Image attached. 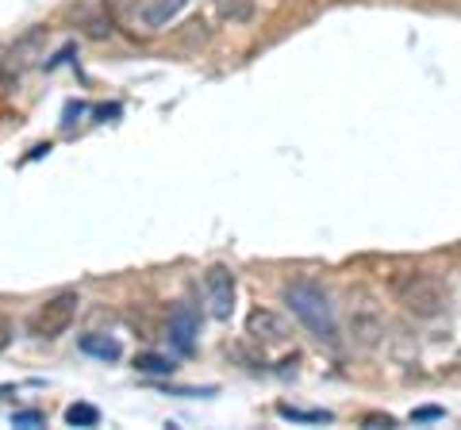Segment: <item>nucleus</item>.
I'll return each instance as SVG.
<instances>
[{"label":"nucleus","instance_id":"1","mask_svg":"<svg viewBox=\"0 0 461 430\" xmlns=\"http://www.w3.org/2000/svg\"><path fill=\"white\" fill-rule=\"evenodd\" d=\"M285 303L292 307L296 319L312 331V338H319V342H327V346L338 342L334 303H331V296H327L323 288H315V284H308V281H296V284L285 288Z\"/></svg>","mask_w":461,"mask_h":430},{"label":"nucleus","instance_id":"2","mask_svg":"<svg viewBox=\"0 0 461 430\" xmlns=\"http://www.w3.org/2000/svg\"><path fill=\"white\" fill-rule=\"evenodd\" d=\"M393 292H396V300L415 315V319H434V315H442V312H446V300H450L446 284H442L438 277L423 273V269L396 273L393 277Z\"/></svg>","mask_w":461,"mask_h":430},{"label":"nucleus","instance_id":"3","mask_svg":"<svg viewBox=\"0 0 461 430\" xmlns=\"http://www.w3.org/2000/svg\"><path fill=\"white\" fill-rule=\"evenodd\" d=\"M77 292H58L50 296L47 303H39V312L31 315V334L35 338H58V334L69 331V322L77 319Z\"/></svg>","mask_w":461,"mask_h":430},{"label":"nucleus","instance_id":"4","mask_svg":"<svg viewBox=\"0 0 461 430\" xmlns=\"http://www.w3.org/2000/svg\"><path fill=\"white\" fill-rule=\"evenodd\" d=\"M204 296L212 319H231V312H235V273L227 265H212L204 273Z\"/></svg>","mask_w":461,"mask_h":430},{"label":"nucleus","instance_id":"5","mask_svg":"<svg viewBox=\"0 0 461 430\" xmlns=\"http://www.w3.org/2000/svg\"><path fill=\"white\" fill-rule=\"evenodd\" d=\"M246 334L262 346H281V342H288V322L277 312H269V307H254L246 315Z\"/></svg>","mask_w":461,"mask_h":430},{"label":"nucleus","instance_id":"6","mask_svg":"<svg viewBox=\"0 0 461 430\" xmlns=\"http://www.w3.org/2000/svg\"><path fill=\"white\" fill-rule=\"evenodd\" d=\"M197 331H200L197 307L192 303H177L173 312H169V342H173V350L192 353L197 350Z\"/></svg>","mask_w":461,"mask_h":430},{"label":"nucleus","instance_id":"7","mask_svg":"<svg viewBox=\"0 0 461 430\" xmlns=\"http://www.w3.org/2000/svg\"><path fill=\"white\" fill-rule=\"evenodd\" d=\"M77 346L88 353V357H100V362H119V353H123V346H119L112 334H85Z\"/></svg>","mask_w":461,"mask_h":430},{"label":"nucleus","instance_id":"8","mask_svg":"<svg viewBox=\"0 0 461 430\" xmlns=\"http://www.w3.org/2000/svg\"><path fill=\"white\" fill-rule=\"evenodd\" d=\"M181 8H185V0H154L142 8V23H147V31H162Z\"/></svg>","mask_w":461,"mask_h":430},{"label":"nucleus","instance_id":"9","mask_svg":"<svg viewBox=\"0 0 461 430\" xmlns=\"http://www.w3.org/2000/svg\"><path fill=\"white\" fill-rule=\"evenodd\" d=\"M216 12L227 23H246L254 16V0H216Z\"/></svg>","mask_w":461,"mask_h":430},{"label":"nucleus","instance_id":"10","mask_svg":"<svg viewBox=\"0 0 461 430\" xmlns=\"http://www.w3.org/2000/svg\"><path fill=\"white\" fill-rule=\"evenodd\" d=\"M66 422H69V427H97V422H100V411L97 407H92V403H69V407H66Z\"/></svg>","mask_w":461,"mask_h":430},{"label":"nucleus","instance_id":"11","mask_svg":"<svg viewBox=\"0 0 461 430\" xmlns=\"http://www.w3.org/2000/svg\"><path fill=\"white\" fill-rule=\"evenodd\" d=\"M135 369L138 372H150V377H169V372H173V362H169V357H162V353H138Z\"/></svg>","mask_w":461,"mask_h":430},{"label":"nucleus","instance_id":"12","mask_svg":"<svg viewBox=\"0 0 461 430\" xmlns=\"http://www.w3.org/2000/svg\"><path fill=\"white\" fill-rule=\"evenodd\" d=\"M281 419H292V422H331V411H304V407H292V403H281Z\"/></svg>","mask_w":461,"mask_h":430},{"label":"nucleus","instance_id":"13","mask_svg":"<svg viewBox=\"0 0 461 430\" xmlns=\"http://www.w3.org/2000/svg\"><path fill=\"white\" fill-rule=\"evenodd\" d=\"M12 427L35 430V427H42V415H39V411H16V415H12Z\"/></svg>","mask_w":461,"mask_h":430},{"label":"nucleus","instance_id":"14","mask_svg":"<svg viewBox=\"0 0 461 430\" xmlns=\"http://www.w3.org/2000/svg\"><path fill=\"white\" fill-rule=\"evenodd\" d=\"M81 116H85V104H81V100H69V104H66V112H62V127H73V123H77V119Z\"/></svg>","mask_w":461,"mask_h":430},{"label":"nucleus","instance_id":"15","mask_svg":"<svg viewBox=\"0 0 461 430\" xmlns=\"http://www.w3.org/2000/svg\"><path fill=\"white\" fill-rule=\"evenodd\" d=\"M446 411L442 407H419V411H412V422H434V419H442Z\"/></svg>","mask_w":461,"mask_h":430},{"label":"nucleus","instance_id":"16","mask_svg":"<svg viewBox=\"0 0 461 430\" xmlns=\"http://www.w3.org/2000/svg\"><path fill=\"white\" fill-rule=\"evenodd\" d=\"M69 58H73V42H69V47H62V50H58V54H54V58H50V62H47V69L62 66V62H69Z\"/></svg>","mask_w":461,"mask_h":430},{"label":"nucleus","instance_id":"17","mask_svg":"<svg viewBox=\"0 0 461 430\" xmlns=\"http://www.w3.org/2000/svg\"><path fill=\"white\" fill-rule=\"evenodd\" d=\"M365 427L373 430V427H396V422L388 419V415H384V419H381V415H369V419H365Z\"/></svg>","mask_w":461,"mask_h":430},{"label":"nucleus","instance_id":"18","mask_svg":"<svg viewBox=\"0 0 461 430\" xmlns=\"http://www.w3.org/2000/svg\"><path fill=\"white\" fill-rule=\"evenodd\" d=\"M8 338H12V327H8V319H4V315H0V350H4V346H8Z\"/></svg>","mask_w":461,"mask_h":430},{"label":"nucleus","instance_id":"19","mask_svg":"<svg viewBox=\"0 0 461 430\" xmlns=\"http://www.w3.org/2000/svg\"><path fill=\"white\" fill-rule=\"evenodd\" d=\"M97 116H100V119H116V116H119V104H104V108H97Z\"/></svg>","mask_w":461,"mask_h":430},{"label":"nucleus","instance_id":"20","mask_svg":"<svg viewBox=\"0 0 461 430\" xmlns=\"http://www.w3.org/2000/svg\"><path fill=\"white\" fill-rule=\"evenodd\" d=\"M42 154H50V147H35V150L27 154V162H35V157H42Z\"/></svg>","mask_w":461,"mask_h":430}]
</instances>
